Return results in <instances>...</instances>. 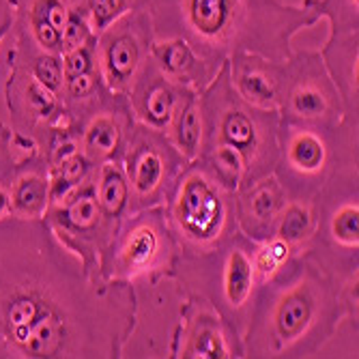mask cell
I'll return each instance as SVG.
<instances>
[{"label": "cell", "instance_id": "6da1fadb", "mask_svg": "<svg viewBox=\"0 0 359 359\" xmlns=\"http://www.w3.org/2000/svg\"><path fill=\"white\" fill-rule=\"evenodd\" d=\"M134 284L93 278L46 219L0 222V359L123 357Z\"/></svg>", "mask_w": 359, "mask_h": 359}, {"label": "cell", "instance_id": "7a4b0ae2", "mask_svg": "<svg viewBox=\"0 0 359 359\" xmlns=\"http://www.w3.org/2000/svg\"><path fill=\"white\" fill-rule=\"evenodd\" d=\"M344 316L357 318V282L342 284L295 254L256 286L241 336L243 357H314Z\"/></svg>", "mask_w": 359, "mask_h": 359}, {"label": "cell", "instance_id": "3957f363", "mask_svg": "<svg viewBox=\"0 0 359 359\" xmlns=\"http://www.w3.org/2000/svg\"><path fill=\"white\" fill-rule=\"evenodd\" d=\"M155 39H183L209 69L237 52L282 62L292 54L290 41L318 15L280 0H149Z\"/></svg>", "mask_w": 359, "mask_h": 359}, {"label": "cell", "instance_id": "277c9868", "mask_svg": "<svg viewBox=\"0 0 359 359\" xmlns=\"http://www.w3.org/2000/svg\"><path fill=\"white\" fill-rule=\"evenodd\" d=\"M203 116V149L226 147L237 151L248 166V183L273 172L278 161L280 112L256 108L241 100L224 60L211 82L198 93Z\"/></svg>", "mask_w": 359, "mask_h": 359}, {"label": "cell", "instance_id": "5b68a950", "mask_svg": "<svg viewBox=\"0 0 359 359\" xmlns=\"http://www.w3.org/2000/svg\"><path fill=\"white\" fill-rule=\"evenodd\" d=\"M235 196L203 159L187 161L161 205L179 252H211L237 235Z\"/></svg>", "mask_w": 359, "mask_h": 359}, {"label": "cell", "instance_id": "8992f818", "mask_svg": "<svg viewBox=\"0 0 359 359\" xmlns=\"http://www.w3.org/2000/svg\"><path fill=\"white\" fill-rule=\"evenodd\" d=\"M256 241L237 233L203 254L179 252L170 282L183 295H201L243 336L250 304L258 286L254 271Z\"/></svg>", "mask_w": 359, "mask_h": 359}, {"label": "cell", "instance_id": "52a82bcc", "mask_svg": "<svg viewBox=\"0 0 359 359\" xmlns=\"http://www.w3.org/2000/svg\"><path fill=\"white\" fill-rule=\"evenodd\" d=\"M316 228L304 256L342 284L357 282L359 194L357 155H348L314 198Z\"/></svg>", "mask_w": 359, "mask_h": 359}, {"label": "cell", "instance_id": "ba28073f", "mask_svg": "<svg viewBox=\"0 0 359 359\" xmlns=\"http://www.w3.org/2000/svg\"><path fill=\"white\" fill-rule=\"evenodd\" d=\"M348 155H357V123L327 129L280 121L273 175L286 198L314 201Z\"/></svg>", "mask_w": 359, "mask_h": 359}, {"label": "cell", "instance_id": "9c48e42d", "mask_svg": "<svg viewBox=\"0 0 359 359\" xmlns=\"http://www.w3.org/2000/svg\"><path fill=\"white\" fill-rule=\"evenodd\" d=\"M179 245L170 233L164 207L127 213L100 258V278L121 284H159L170 280Z\"/></svg>", "mask_w": 359, "mask_h": 359}, {"label": "cell", "instance_id": "30bf717a", "mask_svg": "<svg viewBox=\"0 0 359 359\" xmlns=\"http://www.w3.org/2000/svg\"><path fill=\"white\" fill-rule=\"evenodd\" d=\"M278 112L280 121L297 125L336 129L346 123L340 90L318 52L302 50L282 60Z\"/></svg>", "mask_w": 359, "mask_h": 359}, {"label": "cell", "instance_id": "8fae6325", "mask_svg": "<svg viewBox=\"0 0 359 359\" xmlns=\"http://www.w3.org/2000/svg\"><path fill=\"white\" fill-rule=\"evenodd\" d=\"M129 187V213L161 207L187 159L164 132L136 121L121 155Z\"/></svg>", "mask_w": 359, "mask_h": 359}, {"label": "cell", "instance_id": "7c38bea8", "mask_svg": "<svg viewBox=\"0 0 359 359\" xmlns=\"http://www.w3.org/2000/svg\"><path fill=\"white\" fill-rule=\"evenodd\" d=\"M153 43L155 32L147 9L123 13L97 35V72L108 93L121 97L132 93L151 60Z\"/></svg>", "mask_w": 359, "mask_h": 359}, {"label": "cell", "instance_id": "4fadbf2b", "mask_svg": "<svg viewBox=\"0 0 359 359\" xmlns=\"http://www.w3.org/2000/svg\"><path fill=\"white\" fill-rule=\"evenodd\" d=\"M9 5L20 56H60L95 35L76 0H9Z\"/></svg>", "mask_w": 359, "mask_h": 359}, {"label": "cell", "instance_id": "5bb4252c", "mask_svg": "<svg viewBox=\"0 0 359 359\" xmlns=\"http://www.w3.org/2000/svg\"><path fill=\"white\" fill-rule=\"evenodd\" d=\"M54 237L76 254L93 278H100V258L116 233L95 196L93 175L62 201L48 207L43 215Z\"/></svg>", "mask_w": 359, "mask_h": 359}, {"label": "cell", "instance_id": "9a60e30c", "mask_svg": "<svg viewBox=\"0 0 359 359\" xmlns=\"http://www.w3.org/2000/svg\"><path fill=\"white\" fill-rule=\"evenodd\" d=\"M168 353V357L179 359L243 357V340L211 302L201 295H185Z\"/></svg>", "mask_w": 359, "mask_h": 359}, {"label": "cell", "instance_id": "2e32d148", "mask_svg": "<svg viewBox=\"0 0 359 359\" xmlns=\"http://www.w3.org/2000/svg\"><path fill=\"white\" fill-rule=\"evenodd\" d=\"M136 118L127 97L104 93L76 121V138L82 155L93 166L121 159Z\"/></svg>", "mask_w": 359, "mask_h": 359}, {"label": "cell", "instance_id": "e0dca14e", "mask_svg": "<svg viewBox=\"0 0 359 359\" xmlns=\"http://www.w3.org/2000/svg\"><path fill=\"white\" fill-rule=\"evenodd\" d=\"M194 93L196 90L175 84L166 76H161L155 69V65L149 60L147 69L134 84L132 93L127 95V102L138 123L166 134V129L170 127L175 114L185 104L187 97Z\"/></svg>", "mask_w": 359, "mask_h": 359}, {"label": "cell", "instance_id": "ac0fdd59", "mask_svg": "<svg viewBox=\"0 0 359 359\" xmlns=\"http://www.w3.org/2000/svg\"><path fill=\"white\" fill-rule=\"evenodd\" d=\"M237 201V224L239 233L248 239L260 243L273 235L278 215L286 203V194L276 179V175H267L245 187H241L235 196Z\"/></svg>", "mask_w": 359, "mask_h": 359}, {"label": "cell", "instance_id": "d6986e66", "mask_svg": "<svg viewBox=\"0 0 359 359\" xmlns=\"http://www.w3.org/2000/svg\"><path fill=\"white\" fill-rule=\"evenodd\" d=\"M228 65H231L233 86L241 100L256 108L278 110L282 62L250 52H237L228 58Z\"/></svg>", "mask_w": 359, "mask_h": 359}, {"label": "cell", "instance_id": "ffe728a7", "mask_svg": "<svg viewBox=\"0 0 359 359\" xmlns=\"http://www.w3.org/2000/svg\"><path fill=\"white\" fill-rule=\"evenodd\" d=\"M50 207V164L37 151L18 164L11 183V211L20 219H41Z\"/></svg>", "mask_w": 359, "mask_h": 359}, {"label": "cell", "instance_id": "44dd1931", "mask_svg": "<svg viewBox=\"0 0 359 359\" xmlns=\"http://www.w3.org/2000/svg\"><path fill=\"white\" fill-rule=\"evenodd\" d=\"M151 62L170 82L201 93L215 76L209 65L183 39H155L151 48Z\"/></svg>", "mask_w": 359, "mask_h": 359}, {"label": "cell", "instance_id": "7402d4cb", "mask_svg": "<svg viewBox=\"0 0 359 359\" xmlns=\"http://www.w3.org/2000/svg\"><path fill=\"white\" fill-rule=\"evenodd\" d=\"M304 3L318 15V20H330V39L320 52L359 50V0H304Z\"/></svg>", "mask_w": 359, "mask_h": 359}, {"label": "cell", "instance_id": "603a6c76", "mask_svg": "<svg viewBox=\"0 0 359 359\" xmlns=\"http://www.w3.org/2000/svg\"><path fill=\"white\" fill-rule=\"evenodd\" d=\"M41 151L30 136L20 134L11 125L0 123V222L13 217L11 211V183L18 164L28 155Z\"/></svg>", "mask_w": 359, "mask_h": 359}, {"label": "cell", "instance_id": "cb8c5ba5", "mask_svg": "<svg viewBox=\"0 0 359 359\" xmlns=\"http://www.w3.org/2000/svg\"><path fill=\"white\" fill-rule=\"evenodd\" d=\"M93 185L104 215L118 226L129 213V187L121 159L97 164L93 170Z\"/></svg>", "mask_w": 359, "mask_h": 359}, {"label": "cell", "instance_id": "d4e9b609", "mask_svg": "<svg viewBox=\"0 0 359 359\" xmlns=\"http://www.w3.org/2000/svg\"><path fill=\"white\" fill-rule=\"evenodd\" d=\"M316 228V211H314V201H292L286 198L276 228H273V235L282 239L284 243H288L292 248V252L299 254L304 252V248L308 245L312 233Z\"/></svg>", "mask_w": 359, "mask_h": 359}, {"label": "cell", "instance_id": "484cf974", "mask_svg": "<svg viewBox=\"0 0 359 359\" xmlns=\"http://www.w3.org/2000/svg\"><path fill=\"white\" fill-rule=\"evenodd\" d=\"M166 136L187 161L198 157L203 144V116L198 106V93L189 95L185 104L179 108L170 127L166 129Z\"/></svg>", "mask_w": 359, "mask_h": 359}, {"label": "cell", "instance_id": "4316f807", "mask_svg": "<svg viewBox=\"0 0 359 359\" xmlns=\"http://www.w3.org/2000/svg\"><path fill=\"white\" fill-rule=\"evenodd\" d=\"M76 5L86 18L90 30L100 35L108 24H112L123 13L147 9L149 0H76Z\"/></svg>", "mask_w": 359, "mask_h": 359}, {"label": "cell", "instance_id": "83f0119b", "mask_svg": "<svg viewBox=\"0 0 359 359\" xmlns=\"http://www.w3.org/2000/svg\"><path fill=\"white\" fill-rule=\"evenodd\" d=\"M13 9L9 0H0V93L5 88L7 76L15 58V30H13Z\"/></svg>", "mask_w": 359, "mask_h": 359}]
</instances>
